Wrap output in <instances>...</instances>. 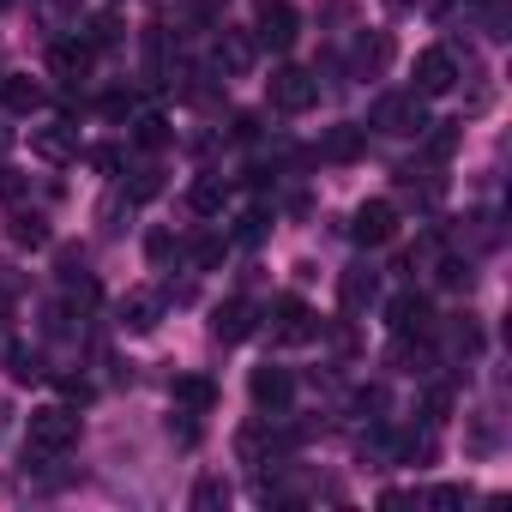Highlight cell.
<instances>
[{
  "label": "cell",
  "instance_id": "obj_45",
  "mask_svg": "<svg viewBox=\"0 0 512 512\" xmlns=\"http://www.w3.org/2000/svg\"><path fill=\"white\" fill-rule=\"evenodd\" d=\"M386 7H392V13H410V7H416V0H386Z\"/></svg>",
  "mask_w": 512,
  "mask_h": 512
},
{
  "label": "cell",
  "instance_id": "obj_34",
  "mask_svg": "<svg viewBox=\"0 0 512 512\" xmlns=\"http://www.w3.org/2000/svg\"><path fill=\"white\" fill-rule=\"evenodd\" d=\"M187 253H193V266L205 272V266H217V260H223V241H211V235H205V241H193Z\"/></svg>",
  "mask_w": 512,
  "mask_h": 512
},
{
  "label": "cell",
  "instance_id": "obj_5",
  "mask_svg": "<svg viewBox=\"0 0 512 512\" xmlns=\"http://www.w3.org/2000/svg\"><path fill=\"white\" fill-rule=\"evenodd\" d=\"M266 332H272V344H308L320 326H314V314H308L296 296H278V302L266 308Z\"/></svg>",
  "mask_w": 512,
  "mask_h": 512
},
{
  "label": "cell",
  "instance_id": "obj_43",
  "mask_svg": "<svg viewBox=\"0 0 512 512\" xmlns=\"http://www.w3.org/2000/svg\"><path fill=\"white\" fill-rule=\"evenodd\" d=\"M0 296H19V278H13V266H0Z\"/></svg>",
  "mask_w": 512,
  "mask_h": 512
},
{
  "label": "cell",
  "instance_id": "obj_37",
  "mask_svg": "<svg viewBox=\"0 0 512 512\" xmlns=\"http://www.w3.org/2000/svg\"><path fill=\"white\" fill-rule=\"evenodd\" d=\"M91 169L115 175V169H121V145H97V151H91Z\"/></svg>",
  "mask_w": 512,
  "mask_h": 512
},
{
  "label": "cell",
  "instance_id": "obj_35",
  "mask_svg": "<svg viewBox=\"0 0 512 512\" xmlns=\"http://www.w3.org/2000/svg\"><path fill=\"white\" fill-rule=\"evenodd\" d=\"M470 452H494V422H488V416L470 422Z\"/></svg>",
  "mask_w": 512,
  "mask_h": 512
},
{
  "label": "cell",
  "instance_id": "obj_33",
  "mask_svg": "<svg viewBox=\"0 0 512 512\" xmlns=\"http://www.w3.org/2000/svg\"><path fill=\"white\" fill-rule=\"evenodd\" d=\"M422 500H428V506H464V500H470V488H458V482H446V488H428Z\"/></svg>",
  "mask_w": 512,
  "mask_h": 512
},
{
  "label": "cell",
  "instance_id": "obj_31",
  "mask_svg": "<svg viewBox=\"0 0 512 512\" xmlns=\"http://www.w3.org/2000/svg\"><path fill=\"white\" fill-rule=\"evenodd\" d=\"M422 410H428V416H434V422H440V416H446V410H452V386H446V380H434V386H428V392H422Z\"/></svg>",
  "mask_w": 512,
  "mask_h": 512
},
{
  "label": "cell",
  "instance_id": "obj_39",
  "mask_svg": "<svg viewBox=\"0 0 512 512\" xmlns=\"http://www.w3.org/2000/svg\"><path fill=\"white\" fill-rule=\"evenodd\" d=\"M127 109H133V97H127V91H109V97H103V115H109V121H121Z\"/></svg>",
  "mask_w": 512,
  "mask_h": 512
},
{
  "label": "cell",
  "instance_id": "obj_46",
  "mask_svg": "<svg viewBox=\"0 0 512 512\" xmlns=\"http://www.w3.org/2000/svg\"><path fill=\"white\" fill-rule=\"evenodd\" d=\"M7 314H13V296H0V326H7Z\"/></svg>",
  "mask_w": 512,
  "mask_h": 512
},
{
  "label": "cell",
  "instance_id": "obj_17",
  "mask_svg": "<svg viewBox=\"0 0 512 512\" xmlns=\"http://www.w3.org/2000/svg\"><path fill=\"white\" fill-rule=\"evenodd\" d=\"M175 404H181L187 416H211V410H217V386H211L205 374H181V380H175Z\"/></svg>",
  "mask_w": 512,
  "mask_h": 512
},
{
  "label": "cell",
  "instance_id": "obj_44",
  "mask_svg": "<svg viewBox=\"0 0 512 512\" xmlns=\"http://www.w3.org/2000/svg\"><path fill=\"white\" fill-rule=\"evenodd\" d=\"M217 7H223V0H193V13H199V19H217Z\"/></svg>",
  "mask_w": 512,
  "mask_h": 512
},
{
  "label": "cell",
  "instance_id": "obj_9",
  "mask_svg": "<svg viewBox=\"0 0 512 512\" xmlns=\"http://www.w3.org/2000/svg\"><path fill=\"white\" fill-rule=\"evenodd\" d=\"M452 85H458L452 49H422V55H416V97H446Z\"/></svg>",
  "mask_w": 512,
  "mask_h": 512
},
{
  "label": "cell",
  "instance_id": "obj_6",
  "mask_svg": "<svg viewBox=\"0 0 512 512\" xmlns=\"http://www.w3.org/2000/svg\"><path fill=\"white\" fill-rule=\"evenodd\" d=\"M350 235H356L362 247H386V241L398 235V205H392V199H368V205H356Z\"/></svg>",
  "mask_w": 512,
  "mask_h": 512
},
{
  "label": "cell",
  "instance_id": "obj_47",
  "mask_svg": "<svg viewBox=\"0 0 512 512\" xmlns=\"http://www.w3.org/2000/svg\"><path fill=\"white\" fill-rule=\"evenodd\" d=\"M0 7H7V0H0Z\"/></svg>",
  "mask_w": 512,
  "mask_h": 512
},
{
  "label": "cell",
  "instance_id": "obj_3",
  "mask_svg": "<svg viewBox=\"0 0 512 512\" xmlns=\"http://www.w3.org/2000/svg\"><path fill=\"white\" fill-rule=\"evenodd\" d=\"M266 97H272L278 115H308V109L320 103V79H314L308 67H278V73L266 79Z\"/></svg>",
  "mask_w": 512,
  "mask_h": 512
},
{
  "label": "cell",
  "instance_id": "obj_42",
  "mask_svg": "<svg viewBox=\"0 0 512 512\" xmlns=\"http://www.w3.org/2000/svg\"><path fill=\"white\" fill-rule=\"evenodd\" d=\"M452 139H458V133H446V127H440V133L428 139V151H434V157H446V151H452Z\"/></svg>",
  "mask_w": 512,
  "mask_h": 512
},
{
  "label": "cell",
  "instance_id": "obj_32",
  "mask_svg": "<svg viewBox=\"0 0 512 512\" xmlns=\"http://www.w3.org/2000/svg\"><path fill=\"white\" fill-rule=\"evenodd\" d=\"M169 253H175V235H169V229H151V235H145V260H151V266H163Z\"/></svg>",
  "mask_w": 512,
  "mask_h": 512
},
{
  "label": "cell",
  "instance_id": "obj_25",
  "mask_svg": "<svg viewBox=\"0 0 512 512\" xmlns=\"http://www.w3.org/2000/svg\"><path fill=\"white\" fill-rule=\"evenodd\" d=\"M79 43H85V49H109V43H121V19H115V13H91Z\"/></svg>",
  "mask_w": 512,
  "mask_h": 512
},
{
  "label": "cell",
  "instance_id": "obj_30",
  "mask_svg": "<svg viewBox=\"0 0 512 512\" xmlns=\"http://www.w3.org/2000/svg\"><path fill=\"white\" fill-rule=\"evenodd\" d=\"M434 278H440L446 290H470V266H464V260H440V266H434Z\"/></svg>",
  "mask_w": 512,
  "mask_h": 512
},
{
  "label": "cell",
  "instance_id": "obj_4",
  "mask_svg": "<svg viewBox=\"0 0 512 512\" xmlns=\"http://www.w3.org/2000/svg\"><path fill=\"white\" fill-rule=\"evenodd\" d=\"M296 31H302V19H296L290 0H266V7H260V25H253V43L272 49V55H284V49H296Z\"/></svg>",
  "mask_w": 512,
  "mask_h": 512
},
{
  "label": "cell",
  "instance_id": "obj_20",
  "mask_svg": "<svg viewBox=\"0 0 512 512\" xmlns=\"http://www.w3.org/2000/svg\"><path fill=\"white\" fill-rule=\"evenodd\" d=\"M49 67H55V79H73V85H79V79L91 73V49H85V43H55V49H49Z\"/></svg>",
  "mask_w": 512,
  "mask_h": 512
},
{
  "label": "cell",
  "instance_id": "obj_11",
  "mask_svg": "<svg viewBox=\"0 0 512 512\" xmlns=\"http://www.w3.org/2000/svg\"><path fill=\"white\" fill-rule=\"evenodd\" d=\"M350 67H356L362 79H380V73L392 67V37H386V31H362L356 49H350Z\"/></svg>",
  "mask_w": 512,
  "mask_h": 512
},
{
  "label": "cell",
  "instance_id": "obj_23",
  "mask_svg": "<svg viewBox=\"0 0 512 512\" xmlns=\"http://www.w3.org/2000/svg\"><path fill=\"white\" fill-rule=\"evenodd\" d=\"M7 362H13V380H19V386L49 380V356H43V350H31V344H13V356H7Z\"/></svg>",
  "mask_w": 512,
  "mask_h": 512
},
{
  "label": "cell",
  "instance_id": "obj_14",
  "mask_svg": "<svg viewBox=\"0 0 512 512\" xmlns=\"http://www.w3.org/2000/svg\"><path fill=\"white\" fill-rule=\"evenodd\" d=\"M362 151H368V133L350 127V121L326 127V139H320V157H326V163H362Z\"/></svg>",
  "mask_w": 512,
  "mask_h": 512
},
{
  "label": "cell",
  "instance_id": "obj_36",
  "mask_svg": "<svg viewBox=\"0 0 512 512\" xmlns=\"http://www.w3.org/2000/svg\"><path fill=\"white\" fill-rule=\"evenodd\" d=\"M0 199H7V205L25 199V175H19V169H0Z\"/></svg>",
  "mask_w": 512,
  "mask_h": 512
},
{
  "label": "cell",
  "instance_id": "obj_38",
  "mask_svg": "<svg viewBox=\"0 0 512 512\" xmlns=\"http://www.w3.org/2000/svg\"><path fill=\"white\" fill-rule=\"evenodd\" d=\"M356 410H362V416H380V410H386V386H368V392L356 398Z\"/></svg>",
  "mask_w": 512,
  "mask_h": 512
},
{
  "label": "cell",
  "instance_id": "obj_41",
  "mask_svg": "<svg viewBox=\"0 0 512 512\" xmlns=\"http://www.w3.org/2000/svg\"><path fill=\"white\" fill-rule=\"evenodd\" d=\"M229 133H235V139H260V115H235Z\"/></svg>",
  "mask_w": 512,
  "mask_h": 512
},
{
  "label": "cell",
  "instance_id": "obj_24",
  "mask_svg": "<svg viewBox=\"0 0 512 512\" xmlns=\"http://www.w3.org/2000/svg\"><path fill=\"white\" fill-rule=\"evenodd\" d=\"M392 368H398V374H428V338L410 344V338L398 332V344H392Z\"/></svg>",
  "mask_w": 512,
  "mask_h": 512
},
{
  "label": "cell",
  "instance_id": "obj_19",
  "mask_svg": "<svg viewBox=\"0 0 512 512\" xmlns=\"http://www.w3.org/2000/svg\"><path fill=\"white\" fill-rule=\"evenodd\" d=\"M0 103H7L13 115H37V109H43V85L13 73V79H0Z\"/></svg>",
  "mask_w": 512,
  "mask_h": 512
},
{
  "label": "cell",
  "instance_id": "obj_40",
  "mask_svg": "<svg viewBox=\"0 0 512 512\" xmlns=\"http://www.w3.org/2000/svg\"><path fill=\"white\" fill-rule=\"evenodd\" d=\"M260 235H266V211H247L241 217V241H260Z\"/></svg>",
  "mask_w": 512,
  "mask_h": 512
},
{
  "label": "cell",
  "instance_id": "obj_28",
  "mask_svg": "<svg viewBox=\"0 0 512 512\" xmlns=\"http://www.w3.org/2000/svg\"><path fill=\"white\" fill-rule=\"evenodd\" d=\"M157 193H163V169H157V163L133 169V181H127V199H133V205H145V199H157Z\"/></svg>",
  "mask_w": 512,
  "mask_h": 512
},
{
  "label": "cell",
  "instance_id": "obj_12",
  "mask_svg": "<svg viewBox=\"0 0 512 512\" xmlns=\"http://www.w3.org/2000/svg\"><path fill=\"white\" fill-rule=\"evenodd\" d=\"M31 151H37L43 163H73V157H79V133H73L67 121H49V127L31 133Z\"/></svg>",
  "mask_w": 512,
  "mask_h": 512
},
{
  "label": "cell",
  "instance_id": "obj_8",
  "mask_svg": "<svg viewBox=\"0 0 512 512\" xmlns=\"http://www.w3.org/2000/svg\"><path fill=\"white\" fill-rule=\"evenodd\" d=\"M247 392H253V404L260 410H272V416H284L290 410V398H296V380H290V368H253V380H247Z\"/></svg>",
  "mask_w": 512,
  "mask_h": 512
},
{
  "label": "cell",
  "instance_id": "obj_21",
  "mask_svg": "<svg viewBox=\"0 0 512 512\" xmlns=\"http://www.w3.org/2000/svg\"><path fill=\"white\" fill-rule=\"evenodd\" d=\"M223 199H229V181H223V175H199V181L187 187V205H193L199 217H217Z\"/></svg>",
  "mask_w": 512,
  "mask_h": 512
},
{
  "label": "cell",
  "instance_id": "obj_13",
  "mask_svg": "<svg viewBox=\"0 0 512 512\" xmlns=\"http://www.w3.org/2000/svg\"><path fill=\"white\" fill-rule=\"evenodd\" d=\"M157 320H163V296H151V290L121 296V332L145 338V332H157Z\"/></svg>",
  "mask_w": 512,
  "mask_h": 512
},
{
  "label": "cell",
  "instance_id": "obj_10",
  "mask_svg": "<svg viewBox=\"0 0 512 512\" xmlns=\"http://www.w3.org/2000/svg\"><path fill=\"white\" fill-rule=\"evenodd\" d=\"M386 320H392V332H404V338H428V332H434V302L416 296V290H404V296L386 302Z\"/></svg>",
  "mask_w": 512,
  "mask_h": 512
},
{
  "label": "cell",
  "instance_id": "obj_22",
  "mask_svg": "<svg viewBox=\"0 0 512 512\" xmlns=\"http://www.w3.org/2000/svg\"><path fill=\"white\" fill-rule=\"evenodd\" d=\"M235 452H241V464H266V452H272V416L266 422H247L235 434Z\"/></svg>",
  "mask_w": 512,
  "mask_h": 512
},
{
  "label": "cell",
  "instance_id": "obj_2",
  "mask_svg": "<svg viewBox=\"0 0 512 512\" xmlns=\"http://www.w3.org/2000/svg\"><path fill=\"white\" fill-rule=\"evenodd\" d=\"M368 127L374 133H392V139H410V133H428V109H422L416 91H386V97H374Z\"/></svg>",
  "mask_w": 512,
  "mask_h": 512
},
{
  "label": "cell",
  "instance_id": "obj_27",
  "mask_svg": "<svg viewBox=\"0 0 512 512\" xmlns=\"http://www.w3.org/2000/svg\"><path fill=\"white\" fill-rule=\"evenodd\" d=\"M217 506H229V482L223 476H199L193 482V512H217Z\"/></svg>",
  "mask_w": 512,
  "mask_h": 512
},
{
  "label": "cell",
  "instance_id": "obj_1",
  "mask_svg": "<svg viewBox=\"0 0 512 512\" xmlns=\"http://www.w3.org/2000/svg\"><path fill=\"white\" fill-rule=\"evenodd\" d=\"M25 440H31V452H37V458H61V452H73V446H79V416H73L67 404H43V410H31Z\"/></svg>",
  "mask_w": 512,
  "mask_h": 512
},
{
  "label": "cell",
  "instance_id": "obj_18",
  "mask_svg": "<svg viewBox=\"0 0 512 512\" xmlns=\"http://www.w3.org/2000/svg\"><path fill=\"white\" fill-rule=\"evenodd\" d=\"M7 235H13L19 247H49V241H55V229H49V217H43V211H25V205L13 211V223H7Z\"/></svg>",
  "mask_w": 512,
  "mask_h": 512
},
{
  "label": "cell",
  "instance_id": "obj_29",
  "mask_svg": "<svg viewBox=\"0 0 512 512\" xmlns=\"http://www.w3.org/2000/svg\"><path fill=\"white\" fill-rule=\"evenodd\" d=\"M446 344H452V350H458V356H476V350H482V326H476V320H470V314H464V320H458V326H452V332H446Z\"/></svg>",
  "mask_w": 512,
  "mask_h": 512
},
{
  "label": "cell",
  "instance_id": "obj_7",
  "mask_svg": "<svg viewBox=\"0 0 512 512\" xmlns=\"http://www.w3.org/2000/svg\"><path fill=\"white\" fill-rule=\"evenodd\" d=\"M253 326H260V314H253L247 296H229V302L211 308V338L217 344H241V338H253Z\"/></svg>",
  "mask_w": 512,
  "mask_h": 512
},
{
  "label": "cell",
  "instance_id": "obj_26",
  "mask_svg": "<svg viewBox=\"0 0 512 512\" xmlns=\"http://www.w3.org/2000/svg\"><path fill=\"white\" fill-rule=\"evenodd\" d=\"M169 139H175V133H169V121H163V115H139V121H133V145H145V151H163Z\"/></svg>",
  "mask_w": 512,
  "mask_h": 512
},
{
  "label": "cell",
  "instance_id": "obj_15",
  "mask_svg": "<svg viewBox=\"0 0 512 512\" xmlns=\"http://www.w3.org/2000/svg\"><path fill=\"white\" fill-rule=\"evenodd\" d=\"M374 296H380V278H374L368 266H350V272L338 278V302H344V314H362V308H374Z\"/></svg>",
  "mask_w": 512,
  "mask_h": 512
},
{
  "label": "cell",
  "instance_id": "obj_16",
  "mask_svg": "<svg viewBox=\"0 0 512 512\" xmlns=\"http://www.w3.org/2000/svg\"><path fill=\"white\" fill-rule=\"evenodd\" d=\"M253 55H260V43H253L247 31H223L217 37V73H247Z\"/></svg>",
  "mask_w": 512,
  "mask_h": 512
}]
</instances>
